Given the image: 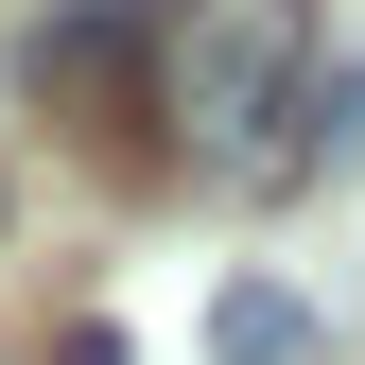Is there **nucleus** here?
Masks as SVG:
<instances>
[{"label": "nucleus", "instance_id": "f257e3e1", "mask_svg": "<svg viewBox=\"0 0 365 365\" xmlns=\"http://www.w3.org/2000/svg\"><path fill=\"white\" fill-rule=\"evenodd\" d=\"M296 105H313V0H157V140L192 174L296 192Z\"/></svg>", "mask_w": 365, "mask_h": 365}, {"label": "nucleus", "instance_id": "f03ea898", "mask_svg": "<svg viewBox=\"0 0 365 365\" xmlns=\"http://www.w3.org/2000/svg\"><path fill=\"white\" fill-rule=\"evenodd\" d=\"M209 365H313V296L296 279H226L209 296Z\"/></svg>", "mask_w": 365, "mask_h": 365}]
</instances>
